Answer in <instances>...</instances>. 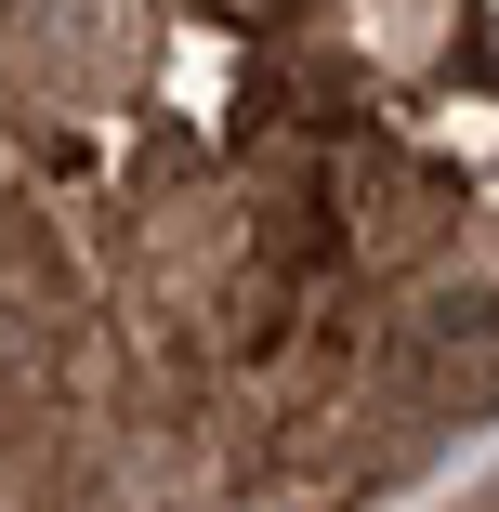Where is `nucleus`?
Segmentation results:
<instances>
[{
    "label": "nucleus",
    "instance_id": "f257e3e1",
    "mask_svg": "<svg viewBox=\"0 0 499 512\" xmlns=\"http://www.w3.org/2000/svg\"><path fill=\"white\" fill-rule=\"evenodd\" d=\"M394 381H408L434 421H486L499 407V289H421L394 316Z\"/></svg>",
    "mask_w": 499,
    "mask_h": 512
},
{
    "label": "nucleus",
    "instance_id": "f03ea898",
    "mask_svg": "<svg viewBox=\"0 0 499 512\" xmlns=\"http://www.w3.org/2000/svg\"><path fill=\"white\" fill-rule=\"evenodd\" d=\"M342 250V211L329 197H263V237H250V263H276V276H316Z\"/></svg>",
    "mask_w": 499,
    "mask_h": 512
},
{
    "label": "nucleus",
    "instance_id": "7ed1b4c3",
    "mask_svg": "<svg viewBox=\"0 0 499 512\" xmlns=\"http://www.w3.org/2000/svg\"><path fill=\"white\" fill-rule=\"evenodd\" d=\"M486 512H499V499H486Z\"/></svg>",
    "mask_w": 499,
    "mask_h": 512
}]
</instances>
